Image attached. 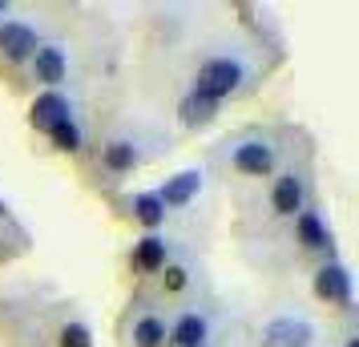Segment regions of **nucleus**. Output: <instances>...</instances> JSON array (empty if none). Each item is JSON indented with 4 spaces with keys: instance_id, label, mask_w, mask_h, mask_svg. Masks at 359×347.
<instances>
[{
    "instance_id": "1",
    "label": "nucleus",
    "mask_w": 359,
    "mask_h": 347,
    "mask_svg": "<svg viewBox=\"0 0 359 347\" xmlns=\"http://www.w3.org/2000/svg\"><path fill=\"white\" fill-rule=\"evenodd\" d=\"M238 81H243V65L230 61V57H214V61H206V65L198 69L190 93H198V97H206V101L218 105L222 97H230V93L238 89Z\"/></svg>"
},
{
    "instance_id": "2",
    "label": "nucleus",
    "mask_w": 359,
    "mask_h": 347,
    "mask_svg": "<svg viewBox=\"0 0 359 347\" xmlns=\"http://www.w3.org/2000/svg\"><path fill=\"white\" fill-rule=\"evenodd\" d=\"M0 53H4V61H29L36 53V33L20 20H4L0 25Z\"/></svg>"
},
{
    "instance_id": "3",
    "label": "nucleus",
    "mask_w": 359,
    "mask_h": 347,
    "mask_svg": "<svg viewBox=\"0 0 359 347\" xmlns=\"http://www.w3.org/2000/svg\"><path fill=\"white\" fill-rule=\"evenodd\" d=\"M311 339H315V331L303 319H275L271 327L262 331V343L266 347H311Z\"/></svg>"
},
{
    "instance_id": "4",
    "label": "nucleus",
    "mask_w": 359,
    "mask_h": 347,
    "mask_svg": "<svg viewBox=\"0 0 359 347\" xmlns=\"http://www.w3.org/2000/svg\"><path fill=\"white\" fill-rule=\"evenodd\" d=\"M271 165H275V149L266 146V142H243V146L234 149V170H243L250 178L271 174Z\"/></svg>"
},
{
    "instance_id": "5",
    "label": "nucleus",
    "mask_w": 359,
    "mask_h": 347,
    "mask_svg": "<svg viewBox=\"0 0 359 347\" xmlns=\"http://www.w3.org/2000/svg\"><path fill=\"white\" fill-rule=\"evenodd\" d=\"M33 73H36V81H41V85H61V81H65V73H69L65 53L57 49V45H36Z\"/></svg>"
},
{
    "instance_id": "6",
    "label": "nucleus",
    "mask_w": 359,
    "mask_h": 347,
    "mask_svg": "<svg viewBox=\"0 0 359 347\" xmlns=\"http://www.w3.org/2000/svg\"><path fill=\"white\" fill-rule=\"evenodd\" d=\"M315 291L323 299H335V303H351V275H347V266L343 263H327L319 275H315Z\"/></svg>"
},
{
    "instance_id": "7",
    "label": "nucleus",
    "mask_w": 359,
    "mask_h": 347,
    "mask_svg": "<svg viewBox=\"0 0 359 347\" xmlns=\"http://www.w3.org/2000/svg\"><path fill=\"white\" fill-rule=\"evenodd\" d=\"M198 186H202V174L198 170H182L174 178H165V186L158 190V202L162 206H186L198 194Z\"/></svg>"
},
{
    "instance_id": "8",
    "label": "nucleus",
    "mask_w": 359,
    "mask_h": 347,
    "mask_svg": "<svg viewBox=\"0 0 359 347\" xmlns=\"http://www.w3.org/2000/svg\"><path fill=\"white\" fill-rule=\"evenodd\" d=\"M271 202H275V215L294 218L299 210H303V182H299L294 174H283V178L275 182V194H271Z\"/></svg>"
},
{
    "instance_id": "9",
    "label": "nucleus",
    "mask_w": 359,
    "mask_h": 347,
    "mask_svg": "<svg viewBox=\"0 0 359 347\" xmlns=\"http://www.w3.org/2000/svg\"><path fill=\"white\" fill-rule=\"evenodd\" d=\"M69 117V101L61 97V93H41V97L33 101V125L36 130L49 133L57 121H65Z\"/></svg>"
},
{
    "instance_id": "10",
    "label": "nucleus",
    "mask_w": 359,
    "mask_h": 347,
    "mask_svg": "<svg viewBox=\"0 0 359 347\" xmlns=\"http://www.w3.org/2000/svg\"><path fill=\"white\" fill-rule=\"evenodd\" d=\"M294 231H299V243H303L307 250H323L327 243H331L323 218L315 215V210H299V215H294Z\"/></svg>"
},
{
    "instance_id": "11",
    "label": "nucleus",
    "mask_w": 359,
    "mask_h": 347,
    "mask_svg": "<svg viewBox=\"0 0 359 347\" xmlns=\"http://www.w3.org/2000/svg\"><path fill=\"white\" fill-rule=\"evenodd\" d=\"M165 339H170L174 347H202V339H206V319H202V315H194V311L182 315Z\"/></svg>"
},
{
    "instance_id": "12",
    "label": "nucleus",
    "mask_w": 359,
    "mask_h": 347,
    "mask_svg": "<svg viewBox=\"0 0 359 347\" xmlns=\"http://www.w3.org/2000/svg\"><path fill=\"white\" fill-rule=\"evenodd\" d=\"M133 263L142 266V271H162L165 266V243L158 234L137 238V243H133Z\"/></svg>"
},
{
    "instance_id": "13",
    "label": "nucleus",
    "mask_w": 359,
    "mask_h": 347,
    "mask_svg": "<svg viewBox=\"0 0 359 347\" xmlns=\"http://www.w3.org/2000/svg\"><path fill=\"white\" fill-rule=\"evenodd\" d=\"M178 114H182V121H186V125H206V121L218 114V105H214V101H206V97H198V93H186V97H182V105H178Z\"/></svg>"
},
{
    "instance_id": "14",
    "label": "nucleus",
    "mask_w": 359,
    "mask_h": 347,
    "mask_svg": "<svg viewBox=\"0 0 359 347\" xmlns=\"http://www.w3.org/2000/svg\"><path fill=\"white\" fill-rule=\"evenodd\" d=\"M101 162H105V170H114V174H126V170L137 165V149H133V142H109L105 154H101Z\"/></svg>"
},
{
    "instance_id": "15",
    "label": "nucleus",
    "mask_w": 359,
    "mask_h": 347,
    "mask_svg": "<svg viewBox=\"0 0 359 347\" xmlns=\"http://www.w3.org/2000/svg\"><path fill=\"white\" fill-rule=\"evenodd\" d=\"M165 323L158 315H146V319H137V327H133V343L137 347H162L165 343Z\"/></svg>"
},
{
    "instance_id": "16",
    "label": "nucleus",
    "mask_w": 359,
    "mask_h": 347,
    "mask_svg": "<svg viewBox=\"0 0 359 347\" xmlns=\"http://www.w3.org/2000/svg\"><path fill=\"white\" fill-rule=\"evenodd\" d=\"M133 215H137V222H146V226H162L165 206L158 202V194H137L133 198Z\"/></svg>"
},
{
    "instance_id": "17",
    "label": "nucleus",
    "mask_w": 359,
    "mask_h": 347,
    "mask_svg": "<svg viewBox=\"0 0 359 347\" xmlns=\"http://www.w3.org/2000/svg\"><path fill=\"white\" fill-rule=\"evenodd\" d=\"M49 137H53V146H57V149H69V154H73V149H81V130L73 125V117L57 121V125L49 130Z\"/></svg>"
},
{
    "instance_id": "18",
    "label": "nucleus",
    "mask_w": 359,
    "mask_h": 347,
    "mask_svg": "<svg viewBox=\"0 0 359 347\" xmlns=\"http://www.w3.org/2000/svg\"><path fill=\"white\" fill-rule=\"evenodd\" d=\"M57 347H93V335L85 323H65L61 335H57Z\"/></svg>"
},
{
    "instance_id": "19",
    "label": "nucleus",
    "mask_w": 359,
    "mask_h": 347,
    "mask_svg": "<svg viewBox=\"0 0 359 347\" xmlns=\"http://www.w3.org/2000/svg\"><path fill=\"white\" fill-rule=\"evenodd\" d=\"M165 291H182V287H186V271H182V266H165Z\"/></svg>"
},
{
    "instance_id": "20",
    "label": "nucleus",
    "mask_w": 359,
    "mask_h": 347,
    "mask_svg": "<svg viewBox=\"0 0 359 347\" xmlns=\"http://www.w3.org/2000/svg\"><path fill=\"white\" fill-rule=\"evenodd\" d=\"M0 218H8V206H4V202H0Z\"/></svg>"
},
{
    "instance_id": "21",
    "label": "nucleus",
    "mask_w": 359,
    "mask_h": 347,
    "mask_svg": "<svg viewBox=\"0 0 359 347\" xmlns=\"http://www.w3.org/2000/svg\"><path fill=\"white\" fill-rule=\"evenodd\" d=\"M347 347H359V339H347Z\"/></svg>"
},
{
    "instance_id": "22",
    "label": "nucleus",
    "mask_w": 359,
    "mask_h": 347,
    "mask_svg": "<svg viewBox=\"0 0 359 347\" xmlns=\"http://www.w3.org/2000/svg\"><path fill=\"white\" fill-rule=\"evenodd\" d=\"M0 17H4V8H0Z\"/></svg>"
},
{
    "instance_id": "23",
    "label": "nucleus",
    "mask_w": 359,
    "mask_h": 347,
    "mask_svg": "<svg viewBox=\"0 0 359 347\" xmlns=\"http://www.w3.org/2000/svg\"><path fill=\"white\" fill-rule=\"evenodd\" d=\"M202 347H206V343H202Z\"/></svg>"
}]
</instances>
